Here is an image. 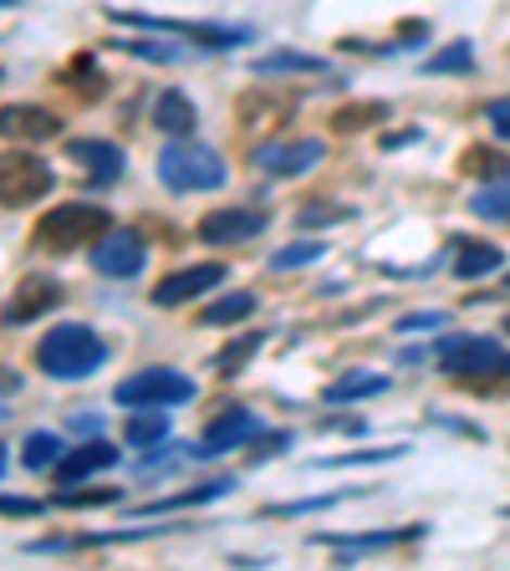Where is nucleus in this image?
<instances>
[{
    "mask_svg": "<svg viewBox=\"0 0 510 571\" xmlns=\"http://www.w3.org/2000/svg\"><path fill=\"white\" fill-rule=\"evenodd\" d=\"M36 363L56 383H82V378H92L107 363V342L87 321H62V327H51L36 342Z\"/></svg>",
    "mask_w": 510,
    "mask_h": 571,
    "instance_id": "obj_1",
    "label": "nucleus"
},
{
    "mask_svg": "<svg viewBox=\"0 0 510 571\" xmlns=\"http://www.w3.org/2000/svg\"><path fill=\"white\" fill-rule=\"evenodd\" d=\"M107 230H113V215H107L102 204L67 200V204H56V210H47V215L36 219L31 240L36 245H47V251H77V245H87V240L98 245Z\"/></svg>",
    "mask_w": 510,
    "mask_h": 571,
    "instance_id": "obj_2",
    "label": "nucleus"
},
{
    "mask_svg": "<svg viewBox=\"0 0 510 571\" xmlns=\"http://www.w3.org/2000/svg\"><path fill=\"white\" fill-rule=\"evenodd\" d=\"M158 179L174 194H204V189H220L230 174H225V158L204 143H169L158 153Z\"/></svg>",
    "mask_w": 510,
    "mask_h": 571,
    "instance_id": "obj_3",
    "label": "nucleus"
},
{
    "mask_svg": "<svg viewBox=\"0 0 510 571\" xmlns=\"http://www.w3.org/2000/svg\"><path fill=\"white\" fill-rule=\"evenodd\" d=\"M107 21L118 26H138V31H164V36H184L194 47H215V51H230V47H251L255 31L251 26H215V21H179V16H143V11H107Z\"/></svg>",
    "mask_w": 510,
    "mask_h": 571,
    "instance_id": "obj_4",
    "label": "nucleus"
},
{
    "mask_svg": "<svg viewBox=\"0 0 510 571\" xmlns=\"http://www.w3.org/2000/svg\"><path fill=\"white\" fill-rule=\"evenodd\" d=\"M113 404L123 408H179L194 404V378L179 368H143L113 388Z\"/></svg>",
    "mask_w": 510,
    "mask_h": 571,
    "instance_id": "obj_5",
    "label": "nucleus"
},
{
    "mask_svg": "<svg viewBox=\"0 0 510 571\" xmlns=\"http://www.w3.org/2000/svg\"><path fill=\"white\" fill-rule=\"evenodd\" d=\"M51 185H56V174H51V164L41 153L0 149V204H5V210H26V204H36L41 194H51Z\"/></svg>",
    "mask_w": 510,
    "mask_h": 571,
    "instance_id": "obj_6",
    "label": "nucleus"
},
{
    "mask_svg": "<svg viewBox=\"0 0 510 571\" xmlns=\"http://www.w3.org/2000/svg\"><path fill=\"white\" fill-rule=\"evenodd\" d=\"M439 368L455 378H510V353L495 337H444Z\"/></svg>",
    "mask_w": 510,
    "mask_h": 571,
    "instance_id": "obj_7",
    "label": "nucleus"
},
{
    "mask_svg": "<svg viewBox=\"0 0 510 571\" xmlns=\"http://www.w3.org/2000/svg\"><path fill=\"white\" fill-rule=\"evenodd\" d=\"M327 158V143L322 138H281V143H260V149L251 153V164L260 168V174H276V179H296V174H306V168H317Z\"/></svg>",
    "mask_w": 510,
    "mask_h": 571,
    "instance_id": "obj_8",
    "label": "nucleus"
},
{
    "mask_svg": "<svg viewBox=\"0 0 510 571\" xmlns=\"http://www.w3.org/2000/svg\"><path fill=\"white\" fill-rule=\"evenodd\" d=\"M260 434V423H255V414L245 404H230V408H220L215 419L204 423V439L194 444V459H215V454H230V449H240L245 439H255Z\"/></svg>",
    "mask_w": 510,
    "mask_h": 571,
    "instance_id": "obj_9",
    "label": "nucleus"
},
{
    "mask_svg": "<svg viewBox=\"0 0 510 571\" xmlns=\"http://www.w3.org/2000/svg\"><path fill=\"white\" fill-rule=\"evenodd\" d=\"M149 266V245L133 230H107V236L92 245V270L98 276H113V281H128Z\"/></svg>",
    "mask_w": 510,
    "mask_h": 571,
    "instance_id": "obj_10",
    "label": "nucleus"
},
{
    "mask_svg": "<svg viewBox=\"0 0 510 571\" xmlns=\"http://www.w3.org/2000/svg\"><path fill=\"white\" fill-rule=\"evenodd\" d=\"M266 225H271L266 210L230 204V210H209V215L200 219V240H204V245H245V240H255Z\"/></svg>",
    "mask_w": 510,
    "mask_h": 571,
    "instance_id": "obj_11",
    "label": "nucleus"
},
{
    "mask_svg": "<svg viewBox=\"0 0 510 571\" xmlns=\"http://www.w3.org/2000/svg\"><path fill=\"white\" fill-rule=\"evenodd\" d=\"M67 158L77 168H82V179L92 189H107L123 179V168H128V158H123L118 143H107V138H77L67 149Z\"/></svg>",
    "mask_w": 510,
    "mask_h": 571,
    "instance_id": "obj_12",
    "label": "nucleus"
},
{
    "mask_svg": "<svg viewBox=\"0 0 510 571\" xmlns=\"http://www.w3.org/2000/svg\"><path fill=\"white\" fill-rule=\"evenodd\" d=\"M220 281H230V266H220V261L184 266L179 276L153 286V306H184V302H194V296H204V291H215Z\"/></svg>",
    "mask_w": 510,
    "mask_h": 571,
    "instance_id": "obj_13",
    "label": "nucleus"
},
{
    "mask_svg": "<svg viewBox=\"0 0 510 571\" xmlns=\"http://www.w3.org/2000/svg\"><path fill=\"white\" fill-rule=\"evenodd\" d=\"M56 302H62V286L51 281V276H26V281H16V296L0 306V321L5 327H26V321H36Z\"/></svg>",
    "mask_w": 510,
    "mask_h": 571,
    "instance_id": "obj_14",
    "label": "nucleus"
},
{
    "mask_svg": "<svg viewBox=\"0 0 510 571\" xmlns=\"http://www.w3.org/2000/svg\"><path fill=\"white\" fill-rule=\"evenodd\" d=\"M56 134H62V118L47 107H31V102L0 107V138H11V143H47Z\"/></svg>",
    "mask_w": 510,
    "mask_h": 571,
    "instance_id": "obj_15",
    "label": "nucleus"
},
{
    "mask_svg": "<svg viewBox=\"0 0 510 571\" xmlns=\"http://www.w3.org/2000/svg\"><path fill=\"white\" fill-rule=\"evenodd\" d=\"M113 465H118V444H107V439H87V444H77L72 454H62L56 480H62V485H82V480L113 470Z\"/></svg>",
    "mask_w": 510,
    "mask_h": 571,
    "instance_id": "obj_16",
    "label": "nucleus"
},
{
    "mask_svg": "<svg viewBox=\"0 0 510 571\" xmlns=\"http://www.w3.org/2000/svg\"><path fill=\"white\" fill-rule=\"evenodd\" d=\"M506 266V251L490 245V240H464L459 236V255H455V281H480V276H495Z\"/></svg>",
    "mask_w": 510,
    "mask_h": 571,
    "instance_id": "obj_17",
    "label": "nucleus"
},
{
    "mask_svg": "<svg viewBox=\"0 0 510 571\" xmlns=\"http://www.w3.org/2000/svg\"><path fill=\"white\" fill-rule=\"evenodd\" d=\"M123 439L133 449H153L169 439V414L164 408H128V423H123Z\"/></svg>",
    "mask_w": 510,
    "mask_h": 571,
    "instance_id": "obj_18",
    "label": "nucleus"
},
{
    "mask_svg": "<svg viewBox=\"0 0 510 571\" xmlns=\"http://www.w3.org/2000/svg\"><path fill=\"white\" fill-rule=\"evenodd\" d=\"M255 306H260V296H255V291H225L220 302L204 306L200 321H204V327H240V321L255 317Z\"/></svg>",
    "mask_w": 510,
    "mask_h": 571,
    "instance_id": "obj_19",
    "label": "nucleus"
},
{
    "mask_svg": "<svg viewBox=\"0 0 510 571\" xmlns=\"http://www.w3.org/2000/svg\"><path fill=\"white\" fill-rule=\"evenodd\" d=\"M373 393H388V378L383 372H342L337 383L327 388V408H342V404H357V398H373Z\"/></svg>",
    "mask_w": 510,
    "mask_h": 571,
    "instance_id": "obj_20",
    "label": "nucleus"
},
{
    "mask_svg": "<svg viewBox=\"0 0 510 571\" xmlns=\"http://www.w3.org/2000/svg\"><path fill=\"white\" fill-rule=\"evenodd\" d=\"M153 123L174 138H189L194 134V123H200V113H194V102H189L184 92H164V98L153 102Z\"/></svg>",
    "mask_w": 510,
    "mask_h": 571,
    "instance_id": "obj_21",
    "label": "nucleus"
},
{
    "mask_svg": "<svg viewBox=\"0 0 510 571\" xmlns=\"http://www.w3.org/2000/svg\"><path fill=\"white\" fill-rule=\"evenodd\" d=\"M62 454H67V444L56 434H47V429H36V434H26V449H21V465L31 474H41V470H56L62 465Z\"/></svg>",
    "mask_w": 510,
    "mask_h": 571,
    "instance_id": "obj_22",
    "label": "nucleus"
},
{
    "mask_svg": "<svg viewBox=\"0 0 510 571\" xmlns=\"http://www.w3.org/2000/svg\"><path fill=\"white\" fill-rule=\"evenodd\" d=\"M230 490H235V480H209V485H194V490H184V495H169V500L143 505V516H164V510H189V505H209V500H220V495H230Z\"/></svg>",
    "mask_w": 510,
    "mask_h": 571,
    "instance_id": "obj_23",
    "label": "nucleus"
},
{
    "mask_svg": "<svg viewBox=\"0 0 510 571\" xmlns=\"http://www.w3.org/2000/svg\"><path fill=\"white\" fill-rule=\"evenodd\" d=\"M419 536V531H368V536H317V546H342V551H383V546H398V541Z\"/></svg>",
    "mask_w": 510,
    "mask_h": 571,
    "instance_id": "obj_24",
    "label": "nucleus"
},
{
    "mask_svg": "<svg viewBox=\"0 0 510 571\" xmlns=\"http://www.w3.org/2000/svg\"><path fill=\"white\" fill-rule=\"evenodd\" d=\"M470 215H480V219H510V174H506V179H490V185L480 189L475 200H470Z\"/></svg>",
    "mask_w": 510,
    "mask_h": 571,
    "instance_id": "obj_25",
    "label": "nucleus"
},
{
    "mask_svg": "<svg viewBox=\"0 0 510 571\" xmlns=\"http://www.w3.org/2000/svg\"><path fill=\"white\" fill-rule=\"evenodd\" d=\"M424 77H444V72H475V47L470 41H455V47H444V51H434L424 67Z\"/></svg>",
    "mask_w": 510,
    "mask_h": 571,
    "instance_id": "obj_26",
    "label": "nucleus"
},
{
    "mask_svg": "<svg viewBox=\"0 0 510 571\" xmlns=\"http://www.w3.org/2000/svg\"><path fill=\"white\" fill-rule=\"evenodd\" d=\"M276 72H327L322 56H302V51H271L255 62V77H276Z\"/></svg>",
    "mask_w": 510,
    "mask_h": 571,
    "instance_id": "obj_27",
    "label": "nucleus"
},
{
    "mask_svg": "<svg viewBox=\"0 0 510 571\" xmlns=\"http://www.w3.org/2000/svg\"><path fill=\"white\" fill-rule=\"evenodd\" d=\"M260 342H266V337H260V332H245V337H235V342H230V347H225V353L215 357V368H220V372H240V368H245V363H251L255 353H260Z\"/></svg>",
    "mask_w": 510,
    "mask_h": 571,
    "instance_id": "obj_28",
    "label": "nucleus"
},
{
    "mask_svg": "<svg viewBox=\"0 0 510 571\" xmlns=\"http://www.w3.org/2000/svg\"><path fill=\"white\" fill-rule=\"evenodd\" d=\"M327 255V240H302V245H286V251L271 255V270H296V266H311Z\"/></svg>",
    "mask_w": 510,
    "mask_h": 571,
    "instance_id": "obj_29",
    "label": "nucleus"
},
{
    "mask_svg": "<svg viewBox=\"0 0 510 571\" xmlns=\"http://www.w3.org/2000/svg\"><path fill=\"white\" fill-rule=\"evenodd\" d=\"M388 118V102H368V107H342L337 113V134H357V128H373Z\"/></svg>",
    "mask_w": 510,
    "mask_h": 571,
    "instance_id": "obj_30",
    "label": "nucleus"
},
{
    "mask_svg": "<svg viewBox=\"0 0 510 571\" xmlns=\"http://www.w3.org/2000/svg\"><path fill=\"white\" fill-rule=\"evenodd\" d=\"M464 168L480 174V179H506L510 158H506V153H495V149H470V153H464Z\"/></svg>",
    "mask_w": 510,
    "mask_h": 571,
    "instance_id": "obj_31",
    "label": "nucleus"
},
{
    "mask_svg": "<svg viewBox=\"0 0 510 571\" xmlns=\"http://www.w3.org/2000/svg\"><path fill=\"white\" fill-rule=\"evenodd\" d=\"M67 87H72V92H82V98L92 102V98H102V87H107V83H102V72H98V67H92V62L82 56V62H72Z\"/></svg>",
    "mask_w": 510,
    "mask_h": 571,
    "instance_id": "obj_32",
    "label": "nucleus"
},
{
    "mask_svg": "<svg viewBox=\"0 0 510 571\" xmlns=\"http://www.w3.org/2000/svg\"><path fill=\"white\" fill-rule=\"evenodd\" d=\"M118 500V490H77L67 485L62 495H56V505H67V510H77V505H113Z\"/></svg>",
    "mask_w": 510,
    "mask_h": 571,
    "instance_id": "obj_33",
    "label": "nucleus"
},
{
    "mask_svg": "<svg viewBox=\"0 0 510 571\" xmlns=\"http://www.w3.org/2000/svg\"><path fill=\"white\" fill-rule=\"evenodd\" d=\"M296 219L302 225H342V219H353V210L347 204H306Z\"/></svg>",
    "mask_w": 510,
    "mask_h": 571,
    "instance_id": "obj_34",
    "label": "nucleus"
},
{
    "mask_svg": "<svg viewBox=\"0 0 510 571\" xmlns=\"http://www.w3.org/2000/svg\"><path fill=\"white\" fill-rule=\"evenodd\" d=\"M123 47L133 51V56H149V62H179V56H184V47H169V41H164V47H158V41H123Z\"/></svg>",
    "mask_w": 510,
    "mask_h": 571,
    "instance_id": "obj_35",
    "label": "nucleus"
},
{
    "mask_svg": "<svg viewBox=\"0 0 510 571\" xmlns=\"http://www.w3.org/2000/svg\"><path fill=\"white\" fill-rule=\"evenodd\" d=\"M404 449H357V454H342V459H317V470H337V465H373V459H398Z\"/></svg>",
    "mask_w": 510,
    "mask_h": 571,
    "instance_id": "obj_36",
    "label": "nucleus"
},
{
    "mask_svg": "<svg viewBox=\"0 0 510 571\" xmlns=\"http://www.w3.org/2000/svg\"><path fill=\"white\" fill-rule=\"evenodd\" d=\"M439 321H449L444 312H408L404 321H398V332H434Z\"/></svg>",
    "mask_w": 510,
    "mask_h": 571,
    "instance_id": "obj_37",
    "label": "nucleus"
},
{
    "mask_svg": "<svg viewBox=\"0 0 510 571\" xmlns=\"http://www.w3.org/2000/svg\"><path fill=\"white\" fill-rule=\"evenodd\" d=\"M47 505L41 500H26V495H0V516H41Z\"/></svg>",
    "mask_w": 510,
    "mask_h": 571,
    "instance_id": "obj_38",
    "label": "nucleus"
},
{
    "mask_svg": "<svg viewBox=\"0 0 510 571\" xmlns=\"http://www.w3.org/2000/svg\"><path fill=\"white\" fill-rule=\"evenodd\" d=\"M485 118H490V128H495L500 138H510V98L490 102V113H485Z\"/></svg>",
    "mask_w": 510,
    "mask_h": 571,
    "instance_id": "obj_39",
    "label": "nucleus"
},
{
    "mask_svg": "<svg viewBox=\"0 0 510 571\" xmlns=\"http://www.w3.org/2000/svg\"><path fill=\"white\" fill-rule=\"evenodd\" d=\"M404 143H419V128H408V134H388V138H383V149H404Z\"/></svg>",
    "mask_w": 510,
    "mask_h": 571,
    "instance_id": "obj_40",
    "label": "nucleus"
},
{
    "mask_svg": "<svg viewBox=\"0 0 510 571\" xmlns=\"http://www.w3.org/2000/svg\"><path fill=\"white\" fill-rule=\"evenodd\" d=\"M16 388H21L16 372H5V368H0V393H16Z\"/></svg>",
    "mask_w": 510,
    "mask_h": 571,
    "instance_id": "obj_41",
    "label": "nucleus"
},
{
    "mask_svg": "<svg viewBox=\"0 0 510 571\" xmlns=\"http://www.w3.org/2000/svg\"><path fill=\"white\" fill-rule=\"evenodd\" d=\"M0 474H5V449H0Z\"/></svg>",
    "mask_w": 510,
    "mask_h": 571,
    "instance_id": "obj_42",
    "label": "nucleus"
},
{
    "mask_svg": "<svg viewBox=\"0 0 510 571\" xmlns=\"http://www.w3.org/2000/svg\"><path fill=\"white\" fill-rule=\"evenodd\" d=\"M0 5H16V0H0Z\"/></svg>",
    "mask_w": 510,
    "mask_h": 571,
    "instance_id": "obj_43",
    "label": "nucleus"
},
{
    "mask_svg": "<svg viewBox=\"0 0 510 571\" xmlns=\"http://www.w3.org/2000/svg\"><path fill=\"white\" fill-rule=\"evenodd\" d=\"M0 419H5V404H0Z\"/></svg>",
    "mask_w": 510,
    "mask_h": 571,
    "instance_id": "obj_44",
    "label": "nucleus"
}]
</instances>
